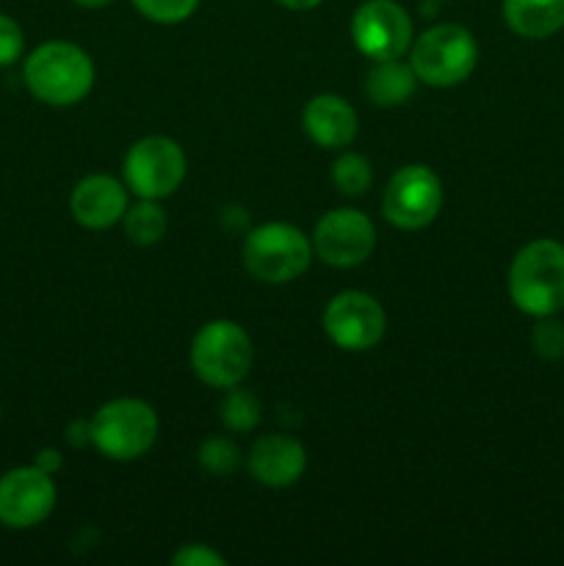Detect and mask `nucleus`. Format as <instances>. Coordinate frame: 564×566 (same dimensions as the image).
<instances>
[{
	"mask_svg": "<svg viewBox=\"0 0 564 566\" xmlns=\"http://www.w3.org/2000/svg\"><path fill=\"white\" fill-rule=\"evenodd\" d=\"M509 298L534 318L564 310V247L551 238H536L514 254L509 265Z\"/></svg>",
	"mask_w": 564,
	"mask_h": 566,
	"instance_id": "f257e3e1",
	"label": "nucleus"
},
{
	"mask_svg": "<svg viewBox=\"0 0 564 566\" xmlns=\"http://www.w3.org/2000/svg\"><path fill=\"white\" fill-rule=\"evenodd\" d=\"M25 86L33 97L53 108L75 105L92 92L94 64L86 50L72 42H44L25 59Z\"/></svg>",
	"mask_w": 564,
	"mask_h": 566,
	"instance_id": "f03ea898",
	"label": "nucleus"
},
{
	"mask_svg": "<svg viewBox=\"0 0 564 566\" xmlns=\"http://www.w3.org/2000/svg\"><path fill=\"white\" fill-rule=\"evenodd\" d=\"M254 363V348L243 326L236 321H210L191 340V370L216 390H230L247 379Z\"/></svg>",
	"mask_w": 564,
	"mask_h": 566,
	"instance_id": "7ed1b4c3",
	"label": "nucleus"
},
{
	"mask_svg": "<svg viewBox=\"0 0 564 566\" xmlns=\"http://www.w3.org/2000/svg\"><path fill=\"white\" fill-rule=\"evenodd\" d=\"M313 243L299 227L285 221L254 227L243 241V265L249 274L269 285H285L310 269Z\"/></svg>",
	"mask_w": 564,
	"mask_h": 566,
	"instance_id": "20e7f679",
	"label": "nucleus"
},
{
	"mask_svg": "<svg viewBox=\"0 0 564 566\" xmlns=\"http://www.w3.org/2000/svg\"><path fill=\"white\" fill-rule=\"evenodd\" d=\"M409 64L426 86H457L473 75L476 64H479V44L468 28L442 22L415 39Z\"/></svg>",
	"mask_w": 564,
	"mask_h": 566,
	"instance_id": "39448f33",
	"label": "nucleus"
},
{
	"mask_svg": "<svg viewBox=\"0 0 564 566\" xmlns=\"http://www.w3.org/2000/svg\"><path fill=\"white\" fill-rule=\"evenodd\" d=\"M92 442L114 462H133L144 457L158 440V415L138 398H116L94 412Z\"/></svg>",
	"mask_w": 564,
	"mask_h": 566,
	"instance_id": "423d86ee",
	"label": "nucleus"
},
{
	"mask_svg": "<svg viewBox=\"0 0 564 566\" xmlns=\"http://www.w3.org/2000/svg\"><path fill=\"white\" fill-rule=\"evenodd\" d=\"M186 177V155L166 136H147L125 155V180L142 199H164L180 188Z\"/></svg>",
	"mask_w": 564,
	"mask_h": 566,
	"instance_id": "0eeeda50",
	"label": "nucleus"
},
{
	"mask_svg": "<svg viewBox=\"0 0 564 566\" xmlns=\"http://www.w3.org/2000/svg\"><path fill=\"white\" fill-rule=\"evenodd\" d=\"M442 208V182L429 166H404L387 182L382 210L390 224L401 230H424L437 219Z\"/></svg>",
	"mask_w": 564,
	"mask_h": 566,
	"instance_id": "6e6552de",
	"label": "nucleus"
},
{
	"mask_svg": "<svg viewBox=\"0 0 564 566\" xmlns=\"http://www.w3.org/2000/svg\"><path fill=\"white\" fill-rule=\"evenodd\" d=\"M352 39L368 59H401L412 48V20L396 0H365L352 17Z\"/></svg>",
	"mask_w": 564,
	"mask_h": 566,
	"instance_id": "1a4fd4ad",
	"label": "nucleus"
},
{
	"mask_svg": "<svg viewBox=\"0 0 564 566\" xmlns=\"http://www.w3.org/2000/svg\"><path fill=\"white\" fill-rule=\"evenodd\" d=\"M324 332L343 352H368L385 337V310L363 291H343L326 304Z\"/></svg>",
	"mask_w": 564,
	"mask_h": 566,
	"instance_id": "9d476101",
	"label": "nucleus"
},
{
	"mask_svg": "<svg viewBox=\"0 0 564 566\" xmlns=\"http://www.w3.org/2000/svg\"><path fill=\"white\" fill-rule=\"evenodd\" d=\"M376 247V230L359 210L337 208L318 219L313 232V252L335 269H354L365 263Z\"/></svg>",
	"mask_w": 564,
	"mask_h": 566,
	"instance_id": "9b49d317",
	"label": "nucleus"
},
{
	"mask_svg": "<svg viewBox=\"0 0 564 566\" xmlns=\"http://www.w3.org/2000/svg\"><path fill=\"white\" fill-rule=\"evenodd\" d=\"M55 506L53 475L31 468H14L0 475V523L6 528H36Z\"/></svg>",
	"mask_w": 564,
	"mask_h": 566,
	"instance_id": "f8f14e48",
	"label": "nucleus"
},
{
	"mask_svg": "<svg viewBox=\"0 0 564 566\" xmlns=\"http://www.w3.org/2000/svg\"><path fill=\"white\" fill-rule=\"evenodd\" d=\"M307 468V451L299 440L285 434L260 437L249 451V473L258 484L285 490L296 484Z\"/></svg>",
	"mask_w": 564,
	"mask_h": 566,
	"instance_id": "ddd939ff",
	"label": "nucleus"
},
{
	"mask_svg": "<svg viewBox=\"0 0 564 566\" xmlns=\"http://www.w3.org/2000/svg\"><path fill=\"white\" fill-rule=\"evenodd\" d=\"M72 216L86 230H108L116 221L125 219L127 191L119 180L108 175L83 177L70 199Z\"/></svg>",
	"mask_w": 564,
	"mask_h": 566,
	"instance_id": "4468645a",
	"label": "nucleus"
},
{
	"mask_svg": "<svg viewBox=\"0 0 564 566\" xmlns=\"http://www.w3.org/2000/svg\"><path fill=\"white\" fill-rule=\"evenodd\" d=\"M302 125L318 147L341 149L357 136V111L337 94H318L304 105Z\"/></svg>",
	"mask_w": 564,
	"mask_h": 566,
	"instance_id": "2eb2a0df",
	"label": "nucleus"
},
{
	"mask_svg": "<svg viewBox=\"0 0 564 566\" xmlns=\"http://www.w3.org/2000/svg\"><path fill=\"white\" fill-rule=\"evenodd\" d=\"M501 11L523 39H547L564 28V0H503Z\"/></svg>",
	"mask_w": 564,
	"mask_h": 566,
	"instance_id": "dca6fc26",
	"label": "nucleus"
},
{
	"mask_svg": "<svg viewBox=\"0 0 564 566\" xmlns=\"http://www.w3.org/2000/svg\"><path fill=\"white\" fill-rule=\"evenodd\" d=\"M415 75L412 64H401L398 59L390 61H376L374 70L368 72V81H365V92L382 108H393V105H401L412 97L415 92Z\"/></svg>",
	"mask_w": 564,
	"mask_h": 566,
	"instance_id": "f3484780",
	"label": "nucleus"
},
{
	"mask_svg": "<svg viewBox=\"0 0 564 566\" xmlns=\"http://www.w3.org/2000/svg\"><path fill=\"white\" fill-rule=\"evenodd\" d=\"M166 213L158 199H142L138 205L125 210V235L138 247H153L166 232Z\"/></svg>",
	"mask_w": 564,
	"mask_h": 566,
	"instance_id": "a211bd4d",
	"label": "nucleus"
},
{
	"mask_svg": "<svg viewBox=\"0 0 564 566\" xmlns=\"http://www.w3.org/2000/svg\"><path fill=\"white\" fill-rule=\"evenodd\" d=\"M260 415H263V407H260L258 396L249 390H241V387H230V392L221 401V423L230 431H252L254 426L260 423Z\"/></svg>",
	"mask_w": 564,
	"mask_h": 566,
	"instance_id": "6ab92c4d",
	"label": "nucleus"
},
{
	"mask_svg": "<svg viewBox=\"0 0 564 566\" xmlns=\"http://www.w3.org/2000/svg\"><path fill=\"white\" fill-rule=\"evenodd\" d=\"M370 180V164L357 153H343L341 158L332 164V182L343 197H363L368 191Z\"/></svg>",
	"mask_w": 564,
	"mask_h": 566,
	"instance_id": "aec40b11",
	"label": "nucleus"
},
{
	"mask_svg": "<svg viewBox=\"0 0 564 566\" xmlns=\"http://www.w3.org/2000/svg\"><path fill=\"white\" fill-rule=\"evenodd\" d=\"M199 464L213 475H230L241 464V451L227 437H208L199 446Z\"/></svg>",
	"mask_w": 564,
	"mask_h": 566,
	"instance_id": "412c9836",
	"label": "nucleus"
},
{
	"mask_svg": "<svg viewBox=\"0 0 564 566\" xmlns=\"http://www.w3.org/2000/svg\"><path fill=\"white\" fill-rule=\"evenodd\" d=\"M133 6L147 20L160 22V25H177L197 11L199 0H133Z\"/></svg>",
	"mask_w": 564,
	"mask_h": 566,
	"instance_id": "4be33fe9",
	"label": "nucleus"
},
{
	"mask_svg": "<svg viewBox=\"0 0 564 566\" xmlns=\"http://www.w3.org/2000/svg\"><path fill=\"white\" fill-rule=\"evenodd\" d=\"M531 343H534V352L545 359H558L564 357V324L553 321V315L540 318V324L531 332Z\"/></svg>",
	"mask_w": 564,
	"mask_h": 566,
	"instance_id": "5701e85b",
	"label": "nucleus"
},
{
	"mask_svg": "<svg viewBox=\"0 0 564 566\" xmlns=\"http://www.w3.org/2000/svg\"><path fill=\"white\" fill-rule=\"evenodd\" d=\"M25 48V36L17 20L0 11V66H11L22 55Z\"/></svg>",
	"mask_w": 564,
	"mask_h": 566,
	"instance_id": "b1692460",
	"label": "nucleus"
},
{
	"mask_svg": "<svg viewBox=\"0 0 564 566\" xmlns=\"http://www.w3.org/2000/svg\"><path fill=\"white\" fill-rule=\"evenodd\" d=\"M175 566H224L227 558L208 545H186L171 556Z\"/></svg>",
	"mask_w": 564,
	"mask_h": 566,
	"instance_id": "393cba45",
	"label": "nucleus"
},
{
	"mask_svg": "<svg viewBox=\"0 0 564 566\" xmlns=\"http://www.w3.org/2000/svg\"><path fill=\"white\" fill-rule=\"evenodd\" d=\"M36 468L44 470V473L53 475L55 470L61 468L59 451H53V448H44V451H39V453H36Z\"/></svg>",
	"mask_w": 564,
	"mask_h": 566,
	"instance_id": "a878e982",
	"label": "nucleus"
},
{
	"mask_svg": "<svg viewBox=\"0 0 564 566\" xmlns=\"http://www.w3.org/2000/svg\"><path fill=\"white\" fill-rule=\"evenodd\" d=\"M66 440H70L72 446H83V442H92V423L75 420V423L70 426V437H66Z\"/></svg>",
	"mask_w": 564,
	"mask_h": 566,
	"instance_id": "bb28decb",
	"label": "nucleus"
},
{
	"mask_svg": "<svg viewBox=\"0 0 564 566\" xmlns=\"http://www.w3.org/2000/svg\"><path fill=\"white\" fill-rule=\"evenodd\" d=\"M276 3L285 6V9H291V11H310V9H315V6L324 3V0H276Z\"/></svg>",
	"mask_w": 564,
	"mask_h": 566,
	"instance_id": "cd10ccee",
	"label": "nucleus"
},
{
	"mask_svg": "<svg viewBox=\"0 0 564 566\" xmlns=\"http://www.w3.org/2000/svg\"><path fill=\"white\" fill-rule=\"evenodd\" d=\"M72 3L83 6V9H103V6L114 3V0H72Z\"/></svg>",
	"mask_w": 564,
	"mask_h": 566,
	"instance_id": "c85d7f7f",
	"label": "nucleus"
}]
</instances>
